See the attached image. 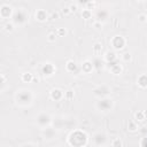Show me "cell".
I'll use <instances>...</instances> for the list:
<instances>
[{"mask_svg":"<svg viewBox=\"0 0 147 147\" xmlns=\"http://www.w3.org/2000/svg\"><path fill=\"white\" fill-rule=\"evenodd\" d=\"M122 60H123L124 62H129V61L131 60V53H124V54L122 55Z\"/></svg>","mask_w":147,"mask_h":147,"instance_id":"obj_33","label":"cell"},{"mask_svg":"<svg viewBox=\"0 0 147 147\" xmlns=\"http://www.w3.org/2000/svg\"><path fill=\"white\" fill-rule=\"evenodd\" d=\"M54 72H55V67L51 62H46L41 65V74L45 77H51L54 75Z\"/></svg>","mask_w":147,"mask_h":147,"instance_id":"obj_10","label":"cell"},{"mask_svg":"<svg viewBox=\"0 0 147 147\" xmlns=\"http://www.w3.org/2000/svg\"><path fill=\"white\" fill-rule=\"evenodd\" d=\"M82 16H83L84 18H91V17H92V10H91L90 8H85V9H83V11H82Z\"/></svg>","mask_w":147,"mask_h":147,"instance_id":"obj_22","label":"cell"},{"mask_svg":"<svg viewBox=\"0 0 147 147\" xmlns=\"http://www.w3.org/2000/svg\"><path fill=\"white\" fill-rule=\"evenodd\" d=\"M122 70H123V68H122V65H121L119 63L114 62V63L110 64V71H111L114 75H118V74H121Z\"/></svg>","mask_w":147,"mask_h":147,"instance_id":"obj_18","label":"cell"},{"mask_svg":"<svg viewBox=\"0 0 147 147\" xmlns=\"http://www.w3.org/2000/svg\"><path fill=\"white\" fill-rule=\"evenodd\" d=\"M65 33H67V31H65L64 28H59V29H57V34H59V36H63V34H65Z\"/></svg>","mask_w":147,"mask_h":147,"instance_id":"obj_35","label":"cell"},{"mask_svg":"<svg viewBox=\"0 0 147 147\" xmlns=\"http://www.w3.org/2000/svg\"><path fill=\"white\" fill-rule=\"evenodd\" d=\"M108 15H109V13H108L106 9H102V8L98 9V10L95 11V18H96L98 22H101V23H102L106 18H108Z\"/></svg>","mask_w":147,"mask_h":147,"instance_id":"obj_12","label":"cell"},{"mask_svg":"<svg viewBox=\"0 0 147 147\" xmlns=\"http://www.w3.org/2000/svg\"><path fill=\"white\" fill-rule=\"evenodd\" d=\"M22 147H37L34 144H31V142H29V144H25V145H23Z\"/></svg>","mask_w":147,"mask_h":147,"instance_id":"obj_38","label":"cell"},{"mask_svg":"<svg viewBox=\"0 0 147 147\" xmlns=\"http://www.w3.org/2000/svg\"><path fill=\"white\" fill-rule=\"evenodd\" d=\"M116 60H117V55H116L115 52H113V51L106 52V54H105V61L106 62H108L109 64H111V63L116 62Z\"/></svg>","mask_w":147,"mask_h":147,"instance_id":"obj_16","label":"cell"},{"mask_svg":"<svg viewBox=\"0 0 147 147\" xmlns=\"http://www.w3.org/2000/svg\"><path fill=\"white\" fill-rule=\"evenodd\" d=\"M15 100L20 106H28L33 100V94L30 90H20L15 95Z\"/></svg>","mask_w":147,"mask_h":147,"instance_id":"obj_2","label":"cell"},{"mask_svg":"<svg viewBox=\"0 0 147 147\" xmlns=\"http://www.w3.org/2000/svg\"><path fill=\"white\" fill-rule=\"evenodd\" d=\"M34 17L37 21L39 22H44L48 18V13L45 10V9H37L36 13H34Z\"/></svg>","mask_w":147,"mask_h":147,"instance_id":"obj_13","label":"cell"},{"mask_svg":"<svg viewBox=\"0 0 147 147\" xmlns=\"http://www.w3.org/2000/svg\"><path fill=\"white\" fill-rule=\"evenodd\" d=\"M14 23L10 21V22H7L6 24H5V30L7 31V32H11L13 30H14Z\"/></svg>","mask_w":147,"mask_h":147,"instance_id":"obj_28","label":"cell"},{"mask_svg":"<svg viewBox=\"0 0 147 147\" xmlns=\"http://www.w3.org/2000/svg\"><path fill=\"white\" fill-rule=\"evenodd\" d=\"M122 140L119 139V138H115V139H113L111 140V146L113 147H122Z\"/></svg>","mask_w":147,"mask_h":147,"instance_id":"obj_27","label":"cell"},{"mask_svg":"<svg viewBox=\"0 0 147 147\" xmlns=\"http://www.w3.org/2000/svg\"><path fill=\"white\" fill-rule=\"evenodd\" d=\"M138 21L141 23H145L147 21V15L146 14H139L138 15Z\"/></svg>","mask_w":147,"mask_h":147,"instance_id":"obj_32","label":"cell"},{"mask_svg":"<svg viewBox=\"0 0 147 147\" xmlns=\"http://www.w3.org/2000/svg\"><path fill=\"white\" fill-rule=\"evenodd\" d=\"M13 14H14V9L9 3L2 2L0 5V16H1V18H11Z\"/></svg>","mask_w":147,"mask_h":147,"instance_id":"obj_7","label":"cell"},{"mask_svg":"<svg viewBox=\"0 0 147 147\" xmlns=\"http://www.w3.org/2000/svg\"><path fill=\"white\" fill-rule=\"evenodd\" d=\"M126 41H125V38L123 36H114L110 40V45L116 51H119V49H123L124 46H125Z\"/></svg>","mask_w":147,"mask_h":147,"instance_id":"obj_8","label":"cell"},{"mask_svg":"<svg viewBox=\"0 0 147 147\" xmlns=\"http://www.w3.org/2000/svg\"><path fill=\"white\" fill-rule=\"evenodd\" d=\"M62 147H69V146H62Z\"/></svg>","mask_w":147,"mask_h":147,"instance_id":"obj_43","label":"cell"},{"mask_svg":"<svg viewBox=\"0 0 147 147\" xmlns=\"http://www.w3.org/2000/svg\"><path fill=\"white\" fill-rule=\"evenodd\" d=\"M55 136H56V132L54 127L48 126L46 129H42V137L45 140H52L53 138H55Z\"/></svg>","mask_w":147,"mask_h":147,"instance_id":"obj_11","label":"cell"},{"mask_svg":"<svg viewBox=\"0 0 147 147\" xmlns=\"http://www.w3.org/2000/svg\"><path fill=\"white\" fill-rule=\"evenodd\" d=\"M64 98H65V99H68V100L72 99V98H74V91L68 90L67 92H64Z\"/></svg>","mask_w":147,"mask_h":147,"instance_id":"obj_31","label":"cell"},{"mask_svg":"<svg viewBox=\"0 0 147 147\" xmlns=\"http://www.w3.org/2000/svg\"><path fill=\"white\" fill-rule=\"evenodd\" d=\"M144 114H145V118L147 119V110H144Z\"/></svg>","mask_w":147,"mask_h":147,"instance_id":"obj_41","label":"cell"},{"mask_svg":"<svg viewBox=\"0 0 147 147\" xmlns=\"http://www.w3.org/2000/svg\"><path fill=\"white\" fill-rule=\"evenodd\" d=\"M62 13H63V14H69V13H70L69 7H64V8L62 9Z\"/></svg>","mask_w":147,"mask_h":147,"instance_id":"obj_37","label":"cell"},{"mask_svg":"<svg viewBox=\"0 0 147 147\" xmlns=\"http://www.w3.org/2000/svg\"><path fill=\"white\" fill-rule=\"evenodd\" d=\"M49 96H51V99H53L55 101H59L64 96V94L60 88H53L51 91V93H49Z\"/></svg>","mask_w":147,"mask_h":147,"instance_id":"obj_14","label":"cell"},{"mask_svg":"<svg viewBox=\"0 0 147 147\" xmlns=\"http://www.w3.org/2000/svg\"><path fill=\"white\" fill-rule=\"evenodd\" d=\"M21 79H22L23 82H25V83H30V82H32V79H33V75L30 74V72H23L22 76H21Z\"/></svg>","mask_w":147,"mask_h":147,"instance_id":"obj_21","label":"cell"},{"mask_svg":"<svg viewBox=\"0 0 147 147\" xmlns=\"http://www.w3.org/2000/svg\"><path fill=\"white\" fill-rule=\"evenodd\" d=\"M55 39H56V33L55 32H49L48 36H47V40L53 42V41H55Z\"/></svg>","mask_w":147,"mask_h":147,"instance_id":"obj_29","label":"cell"},{"mask_svg":"<svg viewBox=\"0 0 147 147\" xmlns=\"http://www.w3.org/2000/svg\"><path fill=\"white\" fill-rule=\"evenodd\" d=\"M94 26H96V28H99V26H100V28H101V26H102V23H101V22L95 21V22H94Z\"/></svg>","mask_w":147,"mask_h":147,"instance_id":"obj_39","label":"cell"},{"mask_svg":"<svg viewBox=\"0 0 147 147\" xmlns=\"http://www.w3.org/2000/svg\"><path fill=\"white\" fill-rule=\"evenodd\" d=\"M101 51H102V45L100 42H95L94 46H93V53L99 54V53H101Z\"/></svg>","mask_w":147,"mask_h":147,"instance_id":"obj_24","label":"cell"},{"mask_svg":"<svg viewBox=\"0 0 147 147\" xmlns=\"http://www.w3.org/2000/svg\"><path fill=\"white\" fill-rule=\"evenodd\" d=\"M52 117L49 116V114H47V113H40V114H38V116L36 117V123H37V125L39 126V127H41V129H46V127H48L51 124H52Z\"/></svg>","mask_w":147,"mask_h":147,"instance_id":"obj_4","label":"cell"},{"mask_svg":"<svg viewBox=\"0 0 147 147\" xmlns=\"http://www.w3.org/2000/svg\"><path fill=\"white\" fill-rule=\"evenodd\" d=\"M127 130H129V131H137V130H138L137 123H136L134 121H130V122L127 123Z\"/></svg>","mask_w":147,"mask_h":147,"instance_id":"obj_23","label":"cell"},{"mask_svg":"<svg viewBox=\"0 0 147 147\" xmlns=\"http://www.w3.org/2000/svg\"><path fill=\"white\" fill-rule=\"evenodd\" d=\"M95 106H96L98 110H100V111H108L113 108L114 102L109 98H102V99H99V101L96 102Z\"/></svg>","mask_w":147,"mask_h":147,"instance_id":"obj_5","label":"cell"},{"mask_svg":"<svg viewBox=\"0 0 147 147\" xmlns=\"http://www.w3.org/2000/svg\"><path fill=\"white\" fill-rule=\"evenodd\" d=\"M57 16H59V14H57V13H54V14H53V17H57Z\"/></svg>","mask_w":147,"mask_h":147,"instance_id":"obj_42","label":"cell"},{"mask_svg":"<svg viewBox=\"0 0 147 147\" xmlns=\"http://www.w3.org/2000/svg\"><path fill=\"white\" fill-rule=\"evenodd\" d=\"M88 141L87 134L82 130H74L68 136V144L71 147H84Z\"/></svg>","mask_w":147,"mask_h":147,"instance_id":"obj_1","label":"cell"},{"mask_svg":"<svg viewBox=\"0 0 147 147\" xmlns=\"http://www.w3.org/2000/svg\"><path fill=\"white\" fill-rule=\"evenodd\" d=\"M140 147H147V137H145L140 140Z\"/></svg>","mask_w":147,"mask_h":147,"instance_id":"obj_34","label":"cell"},{"mask_svg":"<svg viewBox=\"0 0 147 147\" xmlns=\"http://www.w3.org/2000/svg\"><path fill=\"white\" fill-rule=\"evenodd\" d=\"M134 116H136L137 121H139V122H142V121H145V119H146V118H145V114H144V110H142V111H137Z\"/></svg>","mask_w":147,"mask_h":147,"instance_id":"obj_26","label":"cell"},{"mask_svg":"<svg viewBox=\"0 0 147 147\" xmlns=\"http://www.w3.org/2000/svg\"><path fill=\"white\" fill-rule=\"evenodd\" d=\"M0 77H1V87H0V91L2 92L3 88H5V86H6V76L3 74H1Z\"/></svg>","mask_w":147,"mask_h":147,"instance_id":"obj_30","label":"cell"},{"mask_svg":"<svg viewBox=\"0 0 147 147\" xmlns=\"http://www.w3.org/2000/svg\"><path fill=\"white\" fill-rule=\"evenodd\" d=\"M93 69H94V65H93V62H92V61L85 60V61L82 63V70H83V72L90 74V72H92Z\"/></svg>","mask_w":147,"mask_h":147,"instance_id":"obj_15","label":"cell"},{"mask_svg":"<svg viewBox=\"0 0 147 147\" xmlns=\"http://www.w3.org/2000/svg\"><path fill=\"white\" fill-rule=\"evenodd\" d=\"M32 82H38V78H37L36 76H33V79H32Z\"/></svg>","mask_w":147,"mask_h":147,"instance_id":"obj_40","label":"cell"},{"mask_svg":"<svg viewBox=\"0 0 147 147\" xmlns=\"http://www.w3.org/2000/svg\"><path fill=\"white\" fill-rule=\"evenodd\" d=\"M29 21V13L24 8H17L14 10L11 16V22L15 25H24Z\"/></svg>","mask_w":147,"mask_h":147,"instance_id":"obj_3","label":"cell"},{"mask_svg":"<svg viewBox=\"0 0 147 147\" xmlns=\"http://www.w3.org/2000/svg\"><path fill=\"white\" fill-rule=\"evenodd\" d=\"M110 92H111L110 87H109L108 85H105V84L99 85V86H96V87L93 90V94H94L95 96L100 98V99H102V98H107V95H108Z\"/></svg>","mask_w":147,"mask_h":147,"instance_id":"obj_6","label":"cell"},{"mask_svg":"<svg viewBox=\"0 0 147 147\" xmlns=\"http://www.w3.org/2000/svg\"><path fill=\"white\" fill-rule=\"evenodd\" d=\"M69 9H70V11H76V9H77V3L70 5V6H69Z\"/></svg>","mask_w":147,"mask_h":147,"instance_id":"obj_36","label":"cell"},{"mask_svg":"<svg viewBox=\"0 0 147 147\" xmlns=\"http://www.w3.org/2000/svg\"><path fill=\"white\" fill-rule=\"evenodd\" d=\"M65 69H67V71H69V72H74V71L77 69V65H76L75 61H72V60L67 61V63H65Z\"/></svg>","mask_w":147,"mask_h":147,"instance_id":"obj_20","label":"cell"},{"mask_svg":"<svg viewBox=\"0 0 147 147\" xmlns=\"http://www.w3.org/2000/svg\"><path fill=\"white\" fill-rule=\"evenodd\" d=\"M92 141L96 147H103L107 144V136L103 132H95L92 137Z\"/></svg>","mask_w":147,"mask_h":147,"instance_id":"obj_9","label":"cell"},{"mask_svg":"<svg viewBox=\"0 0 147 147\" xmlns=\"http://www.w3.org/2000/svg\"><path fill=\"white\" fill-rule=\"evenodd\" d=\"M137 83H138V85H139L141 88H146V87H147V74H141V75L138 77Z\"/></svg>","mask_w":147,"mask_h":147,"instance_id":"obj_17","label":"cell"},{"mask_svg":"<svg viewBox=\"0 0 147 147\" xmlns=\"http://www.w3.org/2000/svg\"><path fill=\"white\" fill-rule=\"evenodd\" d=\"M52 124H53V127H54V129L60 130V129L63 127V125H64V121L61 119V118H56V119L54 118V119L52 121Z\"/></svg>","mask_w":147,"mask_h":147,"instance_id":"obj_19","label":"cell"},{"mask_svg":"<svg viewBox=\"0 0 147 147\" xmlns=\"http://www.w3.org/2000/svg\"><path fill=\"white\" fill-rule=\"evenodd\" d=\"M92 62H93V65H94V68H96V69H100V68L102 67V64H103L100 57H95V59H94Z\"/></svg>","mask_w":147,"mask_h":147,"instance_id":"obj_25","label":"cell"}]
</instances>
